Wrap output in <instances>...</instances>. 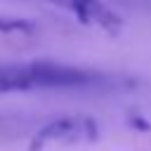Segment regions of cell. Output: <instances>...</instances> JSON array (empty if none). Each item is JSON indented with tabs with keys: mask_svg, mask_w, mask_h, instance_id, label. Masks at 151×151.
Here are the masks:
<instances>
[{
	"mask_svg": "<svg viewBox=\"0 0 151 151\" xmlns=\"http://www.w3.org/2000/svg\"><path fill=\"white\" fill-rule=\"evenodd\" d=\"M50 5H57L66 12H71L73 17H78V21L87 24V26H97L106 33H118L123 26V19L106 7L101 0H45Z\"/></svg>",
	"mask_w": 151,
	"mask_h": 151,
	"instance_id": "3",
	"label": "cell"
},
{
	"mask_svg": "<svg viewBox=\"0 0 151 151\" xmlns=\"http://www.w3.org/2000/svg\"><path fill=\"white\" fill-rule=\"evenodd\" d=\"M99 137V125L87 116H64L35 132L31 139V149L40 151L47 144H78V142H92Z\"/></svg>",
	"mask_w": 151,
	"mask_h": 151,
	"instance_id": "2",
	"label": "cell"
},
{
	"mask_svg": "<svg viewBox=\"0 0 151 151\" xmlns=\"http://www.w3.org/2000/svg\"><path fill=\"white\" fill-rule=\"evenodd\" d=\"M109 78L54 61H28V64H7L0 66V94L5 92H26V90H54V87H92L101 85Z\"/></svg>",
	"mask_w": 151,
	"mask_h": 151,
	"instance_id": "1",
	"label": "cell"
}]
</instances>
